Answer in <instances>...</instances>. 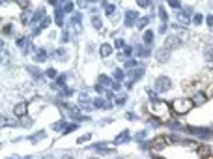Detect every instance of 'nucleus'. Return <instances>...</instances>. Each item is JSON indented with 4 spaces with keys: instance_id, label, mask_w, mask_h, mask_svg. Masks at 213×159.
Segmentation results:
<instances>
[{
    "instance_id": "obj_7",
    "label": "nucleus",
    "mask_w": 213,
    "mask_h": 159,
    "mask_svg": "<svg viewBox=\"0 0 213 159\" xmlns=\"http://www.w3.org/2000/svg\"><path fill=\"white\" fill-rule=\"evenodd\" d=\"M26 112H28L26 103H17L15 105V116H26Z\"/></svg>"
},
{
    "instance_id": "obj_16",
    "label": "nucleus",
    "mask_w": 213,
    "mask_h": 159,
    "mask_svg": "<svg viewBox=\"0 0 213 159\" xmlns=\"http://www.w3.org/2000/svg\"><path fill=\"white\" fill-rule=\"evenodd\" d=\"M103 8H105V13H107L108 17H110V15L114 13V10H116V8H114V4H103Z\"/></svg>"
},
{
    "instance_id": "obj_45",
    "label": "nucleus",
    "mask_w": 213,
    "mask_h": 159,
    "mask_svg": "<svg viewBox=\"0 0 213 159\" xmlns=\"http://www.w3.org/2000/svg\"><path fill=\"white\" fill-rule=\"evenodd\" d=\"M62 159H75V157L71 155V153H64V155H62Z\"/></svg>"
},
{
    "instance_id": "obj_41",
    "label": "nucleus",
    "mask_w": 213,
    "mask_h": 159,
    "mask_svg": "<svg viewBox=\"0 0 213 159\" xmlns=\"http://www.w3.org/2000/svg\"><path fill=\"white\" fill-rule=\"evenodd\" d=\"M116 47L122 49V47H124V39H118V41H116Z\"/></svg>"
},
{
    "instance_id": "obj_20",
    "label": "nucleus",
    "mask_w": 213,
    "mask_h": 159,
    "mask_svg": "<svg viewBox=\"0 0 213 159\" xmlns=\"http://www.w3.org/2000/svg\"><path fill=\"white\" fill-rule=\"evenodd\" d=\"M204 101H206V96H204V94H196L195 99H193V103H204Z\"/></svg>"
},
{
    "instance_id": "obj_13",
    "label": "nucleus",
    "mask_w": 213,
    "mask_h": 159,
    "mask_svg": "<svg viewBox=\"0 0 213 159\" xmlns=\"http://www.w3.org/2000/svg\"><path fill=\"white\" fill-rule=\"evenodd\" d=\"M152 41H153V32H152V30H146V32H144V43H146V45H152Z\"/></svg>"
},
{
    "instance_id": "obj_4",
    "label": "nucleus",
    "mask_w": 213,
    "mask_h": 159,
    "mask_svg": "<svg viewBox=\"0 0 213 159\" xmlns=\"http://www.w3.org/2000/svg\"><path fill=\"white\" fill-rule=\"evenodd\" d=\"M164 45H167V49L170 51V49H176V47H179V45H181V39H179V38H176V36H170V38H167Z\"/></svg>"
},
{
    "instance_id": "obj_3",
    "label": "nucleus",
    "mask_w": 213,
    "mask_h": 159,
    "mask_svg": "<svg viewBox=\"0 0 213 159\" xmlns=\"http://www.w3.org/2000/svg\"><path fill=\"white\" fill-rule=\"evenodd\" d=\"M189 133H193L195 137H200V139H209L213 135V129H206V127H187Z\"/></svg>"
},
{
    "instance_id": "obj_2",
    "label": "nucleus",
    "mask_w": 213,
    "mask_h": 159,
    "mask_svg": "<svg viewBox=\"0 0 213 159\" xmlns=\"http://www.w3.org/2000/svg\"><path fill=\"white\" fill-rule=\"evenodd\" d=\"M153 86H155V92L163 94V92H168V90H170L172 81H170V77H167V75H161V77H157V79H155Z\"/></svg>"
},
{
    "instance_id": "obj_25",
    "label": "nucleus",
    "mask_w": 213,
    "mask_h": 159,
    "mask_svg": "<svg viewBox=\"0 0 213 159\" xmlns=\"http://www.w3.org/2000/svg\"><path fill=\"white\" fill-rule=\"evenodd\" d=\"M148 21H150V19H148V17H142V19H140V21H138V28H144V26H146V25H148Z\"/></svg>"
},
{
    "instance_id": "obj_9",
    "label": "nucleus",
    "mask_w": 213,
    "mask_h": 159,
    "mask_svg": "<svg viewBox=\"0 0 213 159\" xmlns=\"http://www.w3.org/2000/svg\"><path fill=\"white\" fill-rule=\"evenodd\" d=\"M34 60H36V62H45V60H47V51H45V49H37V51L34 53Z\"/></svg>"
},
{
    "instance_id": "obj_17",
    "label": "nucleus",
    "mask_w": 213,
    "mask_h": 159,
    "mask_svg": "<svg viewBox=\"0 0 213 159\" xmlns=\"http://www.w3.org/2000/svg\"><path fill=\"white\" fill-rule=\"evenodd\" d=\"M26 71L32 73L34 77H39V70H37V67H34V66H26Z\"/></svg>"
},
{
    "instance_id": "obj_33",
    "label": "nucleus",
    "mask_w": 213,
    "mask_h": 159,
    "mask_svg": "<svg viewBox=\"0 0 213 159\" xmlns=\"http://www.w3.org/2000/svg\"><path fill=\"white\" fill-rule=\"evenodd\" d=\"M202 19H204V17H202L200 13H196V15H195V19H193V22H195V25H200V22H202Z\"/></svg>"
},
{
    "instance_id": "obj_34",
    "label": "nucleus",
    "mask_w": 213,
    "mask_h": 159,
    "mask_svg": "<svg viewBox=\"0 0 213 159\" xmlns=\"http://www.w3.org/2000/svg\"><path fill=\"white\" fill-rule=\"evenodd\" d=\"M136 66V60H131V58H127V62H125V67H135Z\"/></svg>"
},
{
    "instance_id": "obj_24",
    "label": "nucleus",
    "mask_w": 213,
    "mask_h": 159,
    "mask_svg": "<svg viewBox=\"0 0 213 159\" xmlns=\"http://www.w3.org/2000/svg\"><path fill=\"white\" fill-rule=\"evenodd\" d=\"M114 79H116V81H122V79H124V71H122V70H116V71H114Z\"/></svg>"
},
{
    "instance_id": "obj_35",
    "label": "nucleus",
    "mask_w": 213,
    "mask_h": 159,
    "mask_svg": "<svg viewBox=\"0 0 213 159\" xmlns=\"http://www.w3.org/2000/svg\"><path fill=\"white\" fill-rule=\"evenodd\" d=\"M71 94H73V90H69V88H62V96H71Z\"/></svg>"
},
{
    "instance_id": "obj_46",
    "label": "nucleus",
    "mask_w": 213,
    "mask_h": 159,
    "mask_svg": "<svg viewBox=\"0 0 213 159\" xmlns=\"http://www.w3.org/2000/svg\"><path fill=\"white\" fill-rule=\"evenodd\" d=\"M150 125H153V127H157V125H159V122H157V120H153V118H152V122H150Z\"/></svg>"
},
{
    "instance_id": "obj_28",
    "label": "nucleus",
    "mask_w": 213,
    "mask_h": 159,
    "mask_svg": "<svg viewBox=\"0 0 213 159\" xmlns=\"http://www.w3.org/2000/svg\"><path fill=\"white\" fill-rule=\"evenodd\" d=\"M144 139H146V131H138L136 133V141L140 142V141H144Z\"/></svg>"
},
{
    "instance_id": "obj_48",
    "label": "nucleus",
    "mask_w": 213,
    "mask_h": 159,
    "mask_svg": "<svg viewBox=\"0 0 213 159\" xmlns=\"http://www.w3.org/2000/svg\"><path fill=\"white\" fill-rule=\"evenodd\" d=\"M90 159H99V157H90Z\"/></svg>"
},
{
    "instance_id": "obj_29",
    "label": "nucleus",
    "mask_w": 213,
    "mask_h": 159,
    "mask_svg": "<svg viewBox=\"0 0 213 159\" xmlns=\"http://www.w3.org/2000/svg\"><path fill=\"white\" fill-rule=\"evenodd\" d=\"M62 10H64V11H71V10H73V4L65 2V4H62Z\"/></svg>"
},
{
    "instance_id": "obj_23",
    "label": "nucleus",
    "mask_w": 213,
    "mask_h": 159,
    "mask_svg": "<svg viewBox=\"0 0 213 159\" xmlns=\"http://www.w3.org/2000/svg\"><path fill=\"white\" fill-rule=\"evenodd\" d=\"M65 122H67V120H62V122H56V124H53V129H62V127L65 129Z\"/></svg>"
},
{
    "instance_id": "obj_21",
    "label": "nucleus",
    "mask_w": 213,
    "mask_h": 159,
    "mask_svg": "<svg viewBox=\"0 0 213 159\" xmlns=\"http://www.w3.org/2000/svg\"><path fill=\"white\" fill-rule=\"evenodd\" d=\"M54 21H56V25H58V26H62V25H64V17H62V11H56V19H54Z\"/></svg>"
},
{
    "instance_id": "obj_8",
    "label": "nucleus",
    "mask_w": 213,
    "mask_h": 159,
    "mask_svg": "<svg viewBox=\"0 0 213 159\" xmlns=\"http://www.w3.org/2000/svg\"><path fill=\"white\" fill-rule=\"evenodd\" d=\"M129 139H131V137H129V131L125 129V131H122V133H120V135H118V137L114 139V144H122V142H127Z\"/></svg>"
},
{
    "instance_id": "obj_38",
    "label": "nucleus",
    "mask_w": 213,
    "mask_h": 159,
    "mask_svg": "<svg viewBox=\"0 0 213 159\" xmlns=\"http://www.w3.org/2000/svg\"><path fill=\"white\" fill-rule=\"evenodd\" d=\"M65 79H67V75H65V73H62V77H58V84H64V82H65Z\"/></svg>"
},
{
    "instance_id": "obj_47",
    "label": "nucleus",
    "mask_w": 213,
    "mask_h": 159,
    "mask_svg": "<svg viewBox=\"0 0 213 159\" xmlns=\"http://www.w3.org/2000/svg\"><path fill=\"white\" fill-rule=\"evenodd\" d=\"M43 159H54V157H53V155H45Z\"/></svg>"
},
{
    "instance_id": "obj_11",
    "label": "nucleus",
    "mask_w": 213,
    "mask_h": 159,
    "mask_svg": "<svg viewBox=\"0 0 213 159\" xmlns=\"http://www.w3.org/2000/svg\"><path fill=\"white\" fill-rule=\"evenodd\" d=\"M54 54H56L58 62H65V60H67V53H65V49H62V47H60V49H56V53H54Z\"/></svg>"
},
{
    "instance_id": "obj_26",
    "label": "nucleus",
    "mask_w": 213,
    "mask_h": 159,
    "mask_svg": "<svg viewBox=\"0 0 213 159\" xmlns=\"http://www.w3.org/2000/svg\"><path fill=\"white\" fill-rule=\"evenodd\" d=\"M125 101H127V96H120V97L116 99V105H118V107H122V105H124Z\"/></svg>"
},
{
    "instance_id": "obj_32",
    "label": "nucleus",
    "mask_w": 213,
    "mask_h": 159,
    "mask_svg": "<svg viewBox=\"0 0 213 159\" xmlns=\"http://www.w3.org/2000/svg\"><path fill=\"white\" fill-rule=\"evenodd\" d=\"M90 137H92V135H82V137L77 139V142H79V144H81V142H86V141H90Z\"/></svg>"
},
{
    "instance_id": "obj_10",
    "label": "nucleus",
    "mask_w": 213,
    "mask_h": 159,
    "mask_svg": "<svg viewBox=\"0 0 213 159\" xmlns=\"http://www.w3.org/2000/svg\"><path fill=\"white\" fill-rule=\"evenodd\" d=\"M110 53H112V47H110V45H108V43H103V45H101V47H99V54H101L103 58H107V56H108Z\"/></svg>"
},
{
    "instance_id": "obj_18",
    "label": "nucleus",
    "mask_w": 213,
    "mask_h": 159,
    "mask_svg": "<svg viewBox=\"0 0 213 159\" xmlns=\"http://www.w3.org/2000/svg\"><path fill=\"white\" fill-rule=\"evenodd\" d=\"M41 139H45V131H37V133H36V137H30V141H32V142L41 141Z\"/></svg>"
},
{
    "instance_id": "obj_1",
    "label": "nucleus",
    "mask_w": 213,
    "mask_h": 159,
    "mask_svg": "<svg viewBox=\"0 0 213 159\" xmlns=\"http://www.w3.org/2000/svg\"><path fill=\"white\" fill-rule=\"evenodd\" d=\"M193 109V99H185V97H178L172 101V110L176 114H185Z\"/></svg>"
},
{
    "instance_id": "obj_36",
    "label": "nucleus",
    "mask_w": 213,
    "mask_h": 159,
    "mask_svg": "<svg viewBox=\"0 0 213 159\" xmlns=\"http://www.w3.org/2000/svg\"><path fill=\"white\" fill-rule=\"evenodd\" d=\"M136 4H138L140 8H148V6H152L150 2H146V0H142V2H140V0H138V2H136Z\"/></svg>"
},
{
    "instance_id": "obj_42",
    "label": "nucleus",
    "mask_w": 213,
    "mask_h": 159,
    "mask_svg": "<svg viewBox=\"0 0 213 159\" xmlns=\"http://www.w3.org/2000/svg\"><path fill=\"white\" fill-rule=\"evenodd\" d=\"M168 6H172V8H181L179 2H168Z\"/></svg>"
},
{
    "instance_id": "obj_30",
    "label": "nucleus",
    "mask_w": 213,
    "mask_h": 159,
    "mask_svg": "<svg viewBox=\"0 0 213 159\" xmlns=\"http://www.w3.org/2000/svg\"><path fill=\"white\" fill-rule=\"evenodd\" d=\"M11 28H13V25H11V22H8V25H4V34H11Z\"/></svg>"
},
{
    "instance_id": "obj_15",
    "label": "nucleus",
    "mask_w": 213,
    "mask_h": 159,
    "mask_svg": "<svg viewBox=\"0 0 213 159\" xmlns=\"http://www.w3.org/2000/svg\"><path fill=\"white\" fill-rule=\"evenodd\" d=\"M136 54H138V56H142V58H146V56L150 54V49H144V47H138V49H136Z\"/></svg>"
},
{
    "instance_id": "obj_27",
    "label": "nucleus",
    "mask_w": 213,
    "mask_h": 159,
    "mask_svg": "<svg viewBox=\"0 0 213 159\" xmlns=\"http://www.w3.org/2000/svg\"><path fill=\"white\" fill-rule=\"evenodd\" d=\"M2 125H15V122H13L11 118H6V116H4V118H2Z\"/></svg>"
},
{
    "instance_id": "obj_40",
    "label": "nucleus",
    "mask_w": 213,
    "mask_h": 159,
    "mask_svg": "<svg viewBox=\"0 0 213 159\" xmlns=\"http://www.w3.org/2000/svg\"><path fill=\"white\" fill-rule=\"evenodd\" d=\"M22 125H25V127H30V125H32V122H30V118H25V122H22Z\"/></svg>"
},
{
    "instance_id": "obj_37",
    "label": "nucleus",
    "mask_w": 213,
    "mask_h": 159,
    "mask_svg": "<svg viewBox=\"0 0 213 159\" xmlns=\"http://www.w3.org/2000/svg\"><path fill=\"white\" fill-rule=\"evenodd\" d=\"M75 129H77V125H67V127L64 129V135H65V133H69V131H75Z\"/></svg>"
},
{
    "instance_id": "obj_22",
    "label": "nucleus",
    "mask_w": 213,
    "mask_h": 159,
    "mask_svg": "<svg viewBox=\"0 0 213 159\" xmlns=\"http://www.w3.org/2000/svg\"><path fill=\"white\" fill-rule=\"evenodd\" d=\"M45 75L49 77V79H54V77H56V70H53V67H49V70L45 71Z\"/></svg>"
},
{
    "instance_id": "obj_44",
    "label": "nucleus",
    "mask_w": 213,
    "mask_h": 159,
    "mask_svg": "<svg viewBox=\"0 0 213 159\" xmlns=\"http://www.w3.org/2000/svg\"><path fill=\"white\" fill-rule=\"evenodd\" d=\"M159 32H161V34H164V32H167V25H164V22H163V25H161V28H159Z\"/></svg>"
},
{
    "instance_id": "obj_6",
    "label": "nucleus",
    "mask_w": 213,
    "mask_h": 159,
    "mask_svg": "<svg viewBox=\"0 0 213 159\" xmlns=\"http://www.w3.org/2000/svg\"><path fill=\"white\" fill-rule=\"evenodd\" d=\"M155 58L159 60V62H167L168 58H170V51L164 47V49H159L157 53H155Z\"/></svg>"
},
{
    "instance_id": "obj_39",
    "label": "nucleus",
    "mask_w": 213,
    "mask_h": 159,
    "mask_svg": "<svg viewBox=\"0 0 213 159\" xmlns=\"http://www.w3.org/2000/svg\"><path fill=\"white\" fill-rule=\"evenodd\" d=\"M129 120H136V114H135V112H127V114H125Z\"/></svg>"
},
{
    "instance_id": "obj_19",
    "label": "nucleus",
    "mask_w": 213,
    "mask_h": 159,
    "mask_svg": "<svg viewBox=\"0 0 213 159\" xmlns=\"http://www.w3.org/2000/svg\"><path fill=\"white\" fill-rule=\"evenodd\" d=\"M168 127H172V129H185V127H181V124L176 122V120H170V122H168Z\"/></svg>"
},
{
    "instance_id": "obj_12",
    "label": "nucleus",
    "mask_w": 213,
    "mask_h": 159,
    "mask_svg": "<svg viewBox=\"0 0 213 159\" xmlns=\"http://www.w3.org/2000/svg\"><path fill=\"white\" fill-rule=\"evenodd\" d=\"M92 25H93V28H97V30L103 28V22H101L99 15H92Z\"/></svg>"
},
{
    "instance_id": "obj_43",
    "label": "nucleus",
    "mask_w": 213,
    "mask_h": 159,
    "mask_svg": "<svg viewBox=\"0 0 213 159\" xmlns=\"http://www.w3.org/2000/svg\"><path fill=\"white\" fill-rule=\"evenodd\" d=\"M67 39H69V34H67V32H64V34H62V41H64V43H65V41H67Z\"/></svg>"
},
{
    "instance_id": "obj_5",
    "label": "nucleus",
    "mask_w": 213,
    "mask_h": 159,
    "mask_svg": "<svg viewBox=\"0 0 213 159\" xmlns=\"http://www.w3.org/2000/svg\"><path fill=\"white\" fill-rule=\"evenodd\" d=\"M136 11H133V10H127L125 11V26H133L135 25V21H136Z\"/></svg>"
},
{
    "instance_id": "obj_31",
    "label": "nucleus",
    "mask_w": 213,
    "mask_h": 159,
    "mask_svg": "<svg viewBox=\"0 0 213 159\" xmlns=\"http://www.w3.org/2000/svg\"><path fill=\"white\" fill-rule=\"evenodd\" d=\"M159 15H161V19H163V21H167V11H164V8H163V6H159Z\"/></svg>"
},
{
    "instance_id": "obj_14",
    "label": "nucleus",
    "mask_w": 213,
    "mask_h": 159,
    "mask_svg": "<svg viewBox=\"0 0 213 159\" xmlns=\"http://www.w3.org/2000/svg\"><path fill=\"white\" fill-rule=\"evenodd\" d=\"M97 84H99V86H103V84H105V86H110V79H108V77H105V75H99Z\"/></svg>"
}]
</instances>
